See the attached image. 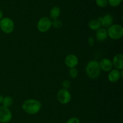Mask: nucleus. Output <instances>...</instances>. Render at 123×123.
<instances>
[{
	"label": "nucleus",
	"mask_w": 123,
	"mask_h": 123,
	"mask_svg": "<svg viewBox=\"0 0 123 123\" xmlns=\"http://www.w3.org/2000/svg\"><path fill=\"white\" fill-rule=\"evenodd\" d=\"M42 108V103L36 99H28L22 104V109L24 111L30 115L37 114Z\"/></svg>",
	"instance_id": "obj_1"
},
{
	"label": "nucleus",
	"mask_w": 123,
	"mask_h": 123,
	"mask_svg": "<svg viewBox=\"0 0 123 123\" xmlns=\"http://www.w3.org/2000/svg\"><path fill=\"white\" fill-rule=\"evenodd\" d=\"M86 73L88 76L91 79L97 78L101 73V68L99 62L96 60H92L88 62L86 66Z\"/></svg>",
	"instance_id": "obj_2"
},
{
	"label": "nucleus",
	"mask_w": 123,
	"mask_h": 123,
	"mask_svg": "<svg viewBox=\"0 0 123 123\" xmlns=\"http://www.w3.org/2000/svg\"><path fill=\"white\" fill-rule=\"evenodd\" d=\"M108 36L111 39H121L123 36V27L121 25L113 24L107 30Z\"/></svg>",
	"instance_id": "obj_3"
},
{
	"label": "nucleus",
	"mask_w": 123,
	"mask_h": 123,
	"mask_svg": "<svg viewBox=\"0 0 123 123\" xmlns=\"http://www.w3.org/2000/svg\"><path fill=\"white\" fill-rule=\"evenodd\" d=\"M0 28L4 33H12L14 28V22L9 18H3L0 20Z\"/></svg>",
	"instance_id": "obj_4"
},
{
	"label": "nucleus",
	"mask_w": 123,
	"mask_h": 123,
	"mask_svg": "<svg viewBox=\"0 0 123 123\" xmlns=\"http://www.w3.org/2000/svg\"><path fill=\"white\" fill-rule=\"evenodd\" d=\"M52 26V20L50 18L43 17L40 18L37 24V28L41 32H46L49 31Z\"/></svg>",
	"instance_id": "obj_5"
},
{
	"label": "nucleus",
	"mask_w": 123,
	"mask_h": 123,
	"mask_svg": "<svg viewBox=\"0 0 123 123\" xmlns=\"http://www.w3.org/2000/svg\"><path fill=\"white\" fill-rule=\"evenodd\" d=\"M72 98V96L69 91L67 90L61 89L59 90L57 93V99L60 103L63 105L69 103Z\"/></svg>",
	"instance_id": "obj_6"
},
{
	"label": "nucleus",
	"mask_w": 123,
	"mask_h": 123,
	"mask_svg": "<svg viewBox=\"0 0 123 123\" xmlns=\"http://www.w3.org/2000/svg\"><path fill=\"white\" fill-rule=\"evenodd\" d=\"M12 118V114L10 109L3 106H0V123H8Z\"/></svg>",
	"instance_id": "obj_7"
},
{
	"label": "nucleus",
	"mask_w": 123,
	"mask_h": 123,
	"mask_svg": "<svg viewBox=\"0 0 123 123\" xmlns=\"http://www.w3.org/2000/svg\"><path fill=\"white\" fill-rule=\"evenodd\" d=\"M100 23L101 26H103V28H108L110 27L114 23V18L110 14H107L104 16L99 17L97 19Z\"/></svg>",
	"instance_id": "obj_8"
},
{
	"label": "nucleus",
	"mask_w": 123,
	"mask_h": 123,
	"mask_svg": "<svg viewBox=\"0 0 123 123\" xmlns=\"http://www.w3.org/2000/svg\"><path fill=\"white\" fill-rule=\"evenodd\" d=\"M64 62L68 68H75L76 66L78 64V58L76 55L74 54H69L65 58Z\"/></svg>",
	"instance_id": "obj_9"
},
{
	"label": "nucleus",
	"mask_w": 123,
	"mask_h": 123,
	"mask_svg": "<svg viewBox=\"0 0 123 123\" xmlns=\"http://www.w3.org/2000/svg\"><path fill=\"white\" fill-rule=\"evenodd\" d=\"M100 67L101 70L104 72H109L112 70L113 64L112 61L109 60L108 58H103L99 62Z\"/></svg>",
	"instance_id": "obj_10"
},
{
	"label": "nucleus",
	"mask_w": 123,
	"mask_h": 123,
	"mask_svg": "<svg viewBox=\"0 0 123 123\" xmlns=\"http://www.w3.org/2000/svg\"><path fill=\"white\" fill-rule=\"evenodd\" d=\"M113 67L117 70H123V55L121 54H118L115 55L113 58L112 61Z\"/></svg>",
	"instance_id": "obj_11"
},
{
	"label": "nucleus",
	"mask_w": 123,
	"mask_h": 123,
	"mask_svg": "<svg viewBox=\"0 0 123 123\" xmlns=\"http://www.w3.org/2000/svg\"><path fill=\"white\" fill-rule=\"evenodd\" d=\"M120 78H121V76H120V70L114 69L109 72V74H108V79L111 82H117V81H118Z\"/></svg>",
	"instance_id": "obj_12"
},
{
	"label": "nucleus",
	"mask_w": 123,
	"mask_h": 123,
	"mask_svg": "<svg viewBox=\"0 0 123 123\" xmlns=\"http://www.w3.org/2000/svg\"><path fill=\"white\" fill-rule=\"evenodd\" d=\"M96 38L97 41L100 42H104L105 40L107 39L108 38V32L107 30L105 28H100L99 30H97L96 34Z\"/></svg>",
	"instance_id": "obj_13"
},
{
	"label": "nucleus",
	"mask_w": 123,
	"mask_h": 123,
	"mask_svg": "<svg viewBox=\"0 0 123 123\" xmlns=\"http://www.w3.org/2000/svg\"><path fill=\"white\" fill-rule=\"evenodd\" d=\"M61 14V9L59 7L55 6L52 7L50 11V19L52 20L58 19Z\"/></svg>",
	"instance_id": "obj_14"
},
{
	"label": "nucleus",
	"mask_w": 123,
	"mask_h": 123,
	"mask_svg": "<svg viewBox=\"0 0 123 123\" xmlns=\"http://www.w3.org/2000/svg\"><path fill=\"white\" fill-rule=\"evenodd\" d=\"M88 26L92 31H96L101 28V25L98 19H92L88 23Z\"/></svg>",
	"instance_id": "obj_15"
},
{
	"label": "nucleus",
	"mask_w": 123,
	"mask_h": 123,
	"mask_svg": "<svg viewBox=\"0 0 123 123\" xmlns=\"http://www.w3.org/2000/svg\"><path fill=\"white\" fill-rule=\"evenodd\" d=\"M13 98L11 97H10V96H6V97H4L2 104L3 106L8 108L9 107L12 106V105H13Z\"/></svg>",
	"instance_id": "obj_16"
},
{
	"label": "nucleus",
	"mask_w": 123,
	"mask_h": 123,
	"mask_svg": "<svg viewBox=\"0 0 123 123\" xmlns=\"http://www.w3.org/2000/svg\"><path fill=\"white\" fill-rule=\"evenodd\" d=\"M62 25V22L59 19H55V20H53V21H52V26L55 29L60 28Z\"/></svg>",
	"instance_id": "obj_17"
},
{
	"label": "nucleus",
	"mask_w": 123,
	"mask_h": 123,
	"mask_svg": "<svg viewBox=\"0 0 123 123\" xmlns=\"http://www.w3.org/2000/svg\"><path fill=\"white\" fill-rule=\"evenodd\" d=\"M96 3L98 7L104 8L108 4V0H96Z\"/></svg>",
	"instance_id": "obj_18"
},
{
	"label": "nucleus",
	"mask_w": 123,
	"mask_h": 123,
	"mask_svg": "<svg viewBox=\"0 0 123 123\" xmlns=\"http://www.w3.org/2000/svg\"><path fill=\"white\" fill-rule=\"evenodd\" d=\"M69 75L72 78L75 79L77 78L78 75V71L76 68H70L69 70Z\"/></svg>",
	"instance_id": "obj_19"
},
{
	"label": "nucleus",
	"mask_w": 123,
	"mask_h": 123,
	"mask_svg": "<svg viewBox=\"0 0 123 123\" xmlns=\"http://www.w3.org/2000/svg\"><path fill=\"white\" fill-rule=\"evenodd\" d=\"M122 2V0H108V2L111 6L116 7L118 6Z\"/></svg>",
	"instance_id": "obj_20"
},
{
	"label": "nucleus",
	"mask_w": 123,
	"mask_h": 123,
	"mask_svg": "<svg viewBox=\"0 0 123 123\" xmlns=\"http://www.w3.org/2000/svg\"><path fill=\"white\" fill-rule=\"evenodd\" d=\"M62 86L63 87V89L68 90V89H69L70 87V82L68 80H64L62 82Z\"/></svg>",
	"instance_id": "obj_21"
},
{
	"label": "nucleus",
	"mask_w": 123,
	"mask_h": 123,
	"mask_svg": "<svg viewBox=\"0 0 123 123\" xmlns=\"http://www.w3.org/2000/svg\"><path fill=\"white\" fill-rule=\"evenodd\" d=\"M66 123H80V120L77 117L70 118L67 120Z\"/></svg>",
	"instance_id": "obj_22"
},
{
	"label": "nucleus",
	"mask_w": 123,
	"mask_h": 123,
	"mask_svg": "<svg viewBox=\"0 0 123 123\" xmlns=\"http://www.w3.org/2000/svg\"><path fill=\"white\" fill-rule=\"evenodd\" d=\"M88 44L90 46H93L94 45V39L92 37H90L88 38Z\"/></svg>",
	"instance_id": "obj_23"
},
{
	"label": "nucleus",
	"mask_w": 123,
	"mask_h": 123,
	"mask_svg": "<svg viewBox=\"0 0 123 123\" xmlns=\"http://www.w3.org/2000/svg\"><path fill=\"white\" fill-rule=\"evenodd\" d=\"M3 18V13H2V11L1 10V9H0V20Z\"/></svg>",
	"instance_id": "obj_24"
},
{
	"label": "nucleus",
	"mask_w": 123,
	"mask_h": 123,
	"mask_svg": "<svg viewBox=\"0 0 123 123\" xmlns=\"http://www.w3.org/2000/svg\"><path fill=\"white\" fill-rule=\"evenodd\" d=\"M3 96H2V95H0V105L2 104V100H3Z\"/></svg>",
	"instance_id": "obj_25"
}]
</instances>
